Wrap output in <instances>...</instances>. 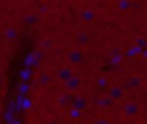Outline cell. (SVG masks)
I'll return each instance as SVG.
<instances>
[{
	"label": "cell",
	"instance_id": "1",
	"mask_svg": "<svg viewBox=\"0 0 147 124\" xmlns=\"http://www.w3.org/2000/svg\"><path fill=\"white\" fill-rule=\"evenodd\" d=\"M139 104L136 101H127L125 102V104L123 106V113L126 117H134L138 115L139 113Z\"/></svg>",
	"mask_w": 147,
	"mask_h": 124
},
{
	"label": "cell",
	"instance_id": "2",
	"mask_svg": "<svg viewBox=\"0 0 147 124\" xmlns=\"http://www.w3.org/2000/svg\"><path fill=\"white\" fill-rule=\"evenodd\" d=\"M68 61H69L71 64H75V65L82 64L83 61H84V54H83V52H82L79 48L71 49V51L68 53Z\"/></svg>",
	"mask_w": 147,
	"mask_h": 124
},
{
	"label": "cell",
	"instance_id": "3",
	"mask_svg": "<svg viewBox=\"0 0 147 124\" xmlns=\"http://www.w3.org/2000/svg\"><path fill=\"white\" fill-rule=\"evenodd\" d=\"M87 106H88V101L83 95H78L71 100V109H75V110L83 113L87 108Z\"/></svg>",
	"mask_w": 147,
	"mask_h": 124
},
{
	"label": "cell",
	"instance_id": "4",
	"mask_svg": "<svg viewBox=\"0 0 147 124\" xmlns=\"http://www.w3.org/2000/svg\"><path fill=\"white\" fill-rule=\"evenodd\" d=\"M106 95H107L110 100H113V101L115 102V101L121 100V99L124 96V91H123V88H122L121 86H118V85H113V86H110V87L108 88V92H107Z\"/></svg>",
	"mask_w": 147,
	"mask_h": 124
},
{
	"label": "cell",
	"instance_id": "5",
	"mask_svg": "<svg viewBox=\"0 0 147 124\" xmlns=\"http://www.w3.org/2000/svg\"><path fill=\"white\" fill-rule=\"evenodd\" d=\"M64 85H65L67 90H69V91H77L82 85V79L77 76H72L67 82H64Z\"/></svg>",
	"mask_w": 147,
	"mask_h": 124
},
{
	"label": "cell",
	"instance_id": "6",
	"mask_svg": "<svg viewBox=\"0 0 147 124\" xmlns=\"http://www.w3.org/2000/svg\"><path fill=\"white\" fill-rule=\"evenodd\" d=\"M141 84H142L141 77L138 76V75H132L131 77L127 78V80L125 83V86L127 88H138V87L141 86Z\"/></svg>",
	"mask_w": 147,
	"mask_h": 124
},
{
	"label": "cell",
	"instance_id": "7",
	"mask_svg": "<svg viewBox=\"0 0 147 124\" xmlns=\"http://www.w3.org/2000/svg\"><path fill=\"white\" fill-rule=\"evenodd\" d=\"M79 17H80L82 21H84L86 23H90V22L95 20L96 15L92 9H83V10L79 11Z\"/></svg>",
	"mask_w": 147,
	"mask_h": 124
},
{
	"label": "cell",
	"instance_id": "8",
	"mask_svg": "<svg viewBox=\"0 0 147 124\" xmlns=\"http://www.w3.org/2000/svg\"><path fill=\"white\" fill-rule=\"evenodd\" d=\"M91 40V36L87 31H78L77 34H76V41L79 44V45H87Z\"/></svg>",
	"mask_w": 147,
	"mask_h": 124
},
{
	"label": "cell",
	"instance_id": "9",
	"mask_svg": "<svg viewBox=\"0 0 147 124\" xmlns=\"http://www.w3.org/2000/svg\"><path fill=\"white\" fill-rule=\"evenodd\" d=\"M57 75H59V78H60L61 80H63V82H67L69 78H71V77L74 76L71 69L68 68V67H63V68H61V69L59 70Z\"/></svg>",
	"mask_w": 147,
	"mask_h": 124
},
{
	"label": "cell",
	"instance_id": "10",
	"mask_svg": "<svg viewBox=\"0 0 147 124\" xmlns=\"http://www.w3.org/2000/svg\"><path fill=\"white\" fill-rule=\"evenodd\" d=\"M132 7V2L131 1H127V0H121L117 2V8L118 10L121 11H127L130 10Z\"/></svg>",
	"mask_w": 147,
	"mask_h": 124
},
{
	"label": "cell",
	"instance_id": "11",
	"mask_svg": "<svg viewBox=\"0 0 147 124\" xmlns=\"http://www.w3.org/2000/svg\"><path fill=\"white\" fill-rule=\"evenodd\" d=\"M113 103H114V101L110 100L107 95H103V96H101V98L98 100V104H99L100 107H102V108H108V107H110Z\"/></svg>",
	"mask_w": 147,
	"mask_h": 124
},
{
	"label": "cell",
	"instance_id": "12",
	"mask_svg": "<svg viewBox=\"0 0 147 124\" xmlns=\"http://www.w3.org/2000/svg\"><path fill=\"white\" fill-rule=\"evenodd\" d=\"M108 79L105 77V76H100V77H98L96 78V85L99 86V87H101V88H106V87H108Z\"/></svg>",
	"mask_w": 147,
	"mask_h": 124
},
{
	"label": "cell",
	"instance_id": "13",
	"mask_svg": "<svg viewBox=\"0 0 147 124\" xmlns=\"http://www.w3.org/2000/svg\"><path fill=\"white\" fill-rule=\"evenodd\" d=\"M134 42H136V46H138L139 48H145L147 47V40L142 37H138L134 39Z\"/></svg>",
	"mask_w": 147,
	"mask_h": 124
},
{
	"label": "cell",
	"instance_id": "14",
	"mask_svg": "<svg viewBox=\"0 0 147 124\" xmlns=\"http://www.w3.org/2000/svg\"><path fill=\"white\" fill-rule=\"evenodd\" d=\"M69 116L71 118H80L82 117V111L75 110V109H70L69 110Z\"/></svg>",
	"mask_w": 147,
	"mask_h": 124
},
{
	"label": "cell",
	"instance_id": "15",
	"mask_svg": "<svg viewBox=\"0 0 147 124\" xmlns=\"http://www.w3.org/2000/svg\"><path fill=\"white\" fill-rule=\"evenodd\" d=\"M93 124H111V123H110V121H109L108 118H106V117H99V118H96V119L93 122Z\"/></svg>",
	"mask_w": 147,
	"mask_h": 124
},
{
	"label": "cell",
	"instance_id": "16",
	"mask_svg": "<svg viewBox=\"0 0 147 124\" xmlns=\"http://www.w3.org/2000/svg\"><path fill=\"white\" fill-rule=\"evenodd\" d=\"M49 124H59V123H57V122H51Z\"/></svg>",
	"mask_w": 147,
	"mask_h": 124
}]
</instances>
